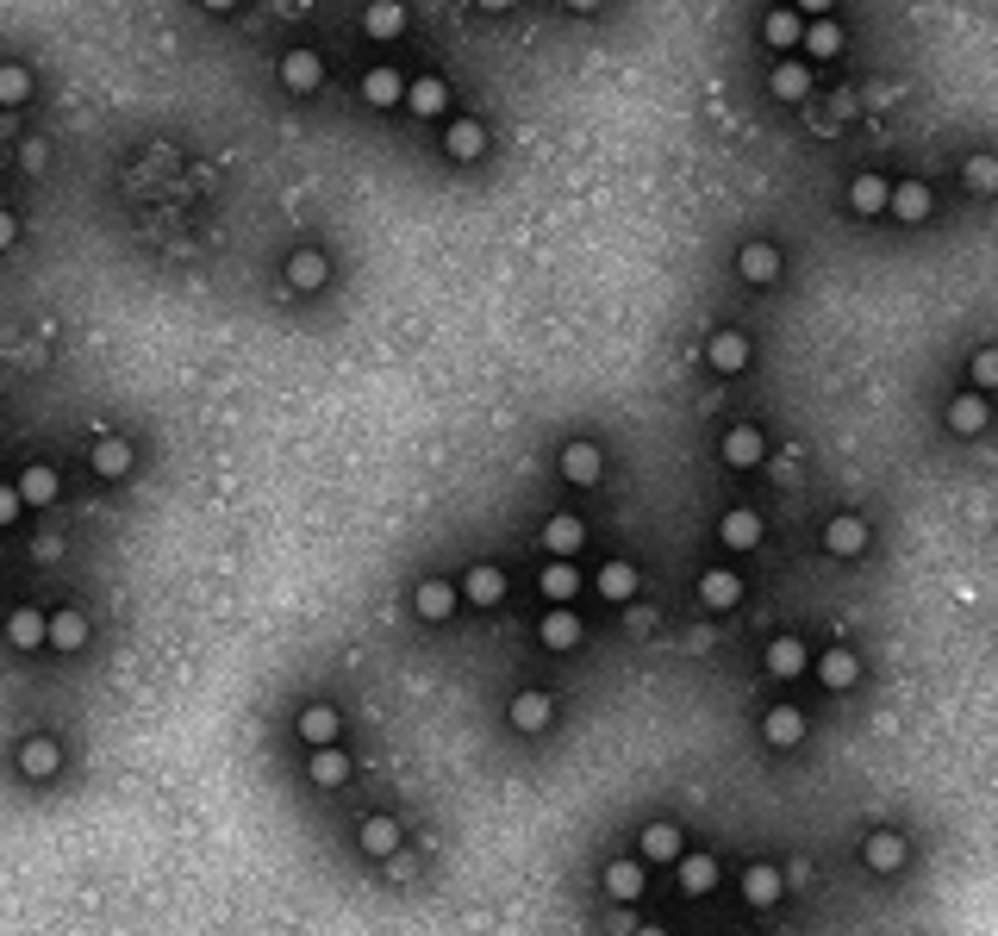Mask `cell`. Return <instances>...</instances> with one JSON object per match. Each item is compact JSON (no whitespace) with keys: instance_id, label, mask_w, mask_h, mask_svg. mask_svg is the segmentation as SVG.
Wrapping results in <instances>:
<instances>
[{"instance_id":"obj_16","label":"cell","mask_w":998,"mask_h":936,"mask_svg":"<svg viewBox=\"0 0 998 936\" xmlns=\"http://www.w3.org/2000/svg\"><path fill=\"white\" fill-rule=\"evenodd\" d=\"M399 101L412 106L419 119H437V113L449 106V88H444V76H419L412 88H406V94H399Z\"/></svg>"},{"instance_id":"obj_28","label":"cell","mask_w":998,"mask_h":936,"mask_svg":"<svg viewBox=\"0 0 998 936\" xmlns=\"http://www.w3.org/2000/svg\"><path fill=\"white\" fill-rule=\"evenodd\" d=\"M362 849H369V856H394L399 849V818H387V811H374V818H362Z\"/></svg>"},{"instance_id":"obj_30","label":"cell","mask_w":998,"mask_h":936,"mask_svg":"<svg viewBox=\"0 0 998 936\" xmlns=\"http://www.w3.org/2000/svg\"><path fill=\"white\" fill-rule=\"evenodd\" d=\"M580 643V618L568 606H549L543 612V650H574Z\"/></svg>"},{"instance_id":"obj_37","label":"cell","mask_w":998,"mask_h":936,"mask_svg":"<svg viewBox=\"0 0 998 936\" xmlns=\"http://www.w3.org/2000/svg\"><path fill=\"white\" fill-rule=\"evenodd\" d=\"M637 849H643V861H674L687 843H680V831H674V824H649V831L637 836Z\"/></svg>"},{"instance_id":"obj_50","label":"cell","mask_w":998,"mask_h":936,"mask_svg":"<svg viewBox=\"0 0 998 936\" xmlns=\"http://www.w3.org/2000/svg\"><path fill=\"white\" fill-rule=\"evenodd\" d=\"M481 7H487V13H506V7H519V0H481Z\"/></svg>"},{"instance_id":"obj_23","label":"cell","mask_w":998,"mask_h":936,"mask_svg":"<svg viewBox=\"0 0 998 936\" xmlns=\"http://www.w3.org/2000/svg\"><path fill=\"white\" fill-rule=\"evenodd\" d=\"M861 856H868L873 874H893V868H905V836H898V831H873Z\"/></svg>"},{"instance_id":"obj_27","label":"cell","mask_w":998,"mask_h":936,"mask_svg":"<svg viewBox=\"0 0 998 936\" xmlns=\"http://www.w3.org/2000/svg\"><path fill=\"white\" fill-rule=\"evenodd\" d=\"M805 643L798 637H773L768 643V675H780V681H793V675H805Z\"/></svg>"},{"instance_id":"obj_33","label":"cell","mask_w":998,"mask_h":936,"mask_svg":"<svg viewBox=\"0 0 998 936\" xmlns=\"http://www.w3.org/2000/svg\"><path fill=\"white\" fill-rule=\"evenodd\" d=\"M743 899L755 911H768V906H780V874H773V868H762V861H755V868H748L743 874Z\"/></svg>"},{"instance_id":"obj_31","label":"cell","mask_w":998,"mask_h":936,"mask_svg":"<svg viewBox=\"0 0 998 936\" xmlns=\"http://www.w3.org/2000/svg\"><path fill=\"white\" fill-rule=\"evenodd\" d=\"M798 31H805V20H798L793 7H773L768 20H762V38H768L773 51H793V44H798Z\"/></svg>"},{"instance_id":"obj_39","label":"cell","mask_w":998,"mask_h":936,"mask_svg":"<svg viewBox=\"0 0 998 936\" xmlns=\"http://www.w3.org/2000/svg\"><path fill=\"white\" fill-rule=\"evenodd\" d=\"M605 893L612 899H643V861H612L605 868Z\"/></svg>"},{"instance_id":"obj_19","label":"cell","mask_w":998,"mask_h":936,"mask_svg":"<svg viewBox=\"0 0 998 936\" xmlns=\"http://www.w3.org/2000/svg\"><path fill=\"white\" fill-rule=\"evenodd\" d=\"M886 188H893L886 176H855L848 181V213H861V219L886 213Z\"/></svg>"},{"instance_id":"obj_7","label":"cell","mask_w":998,"mask_h":936,"mask_svg":"<svg viewBox=\"0 0 998 936\" xmlns=\"http://www.w3.org/2000/svg\"><path fill=\"white\" fill-rule=\"evenodd\" d=\"M762 736H768L773 749H798V743H805V711H798V706H773L768 718H762Z\"/></svg>"},{"instance_id":"obj_51","label":"cell","mask_w":998,"mask_h":936,"mask_svg":"<svg viewBox=\"0 0 998 936\" xmlns=\"http://www.w3.org/2000/svg\"><path fill=\"white\" fill-rule=\"evenodd\" d=\"M568 7H574V13H593L599 0H568Z\"/></svg>"},{"instance_id":"obj_10","label":"cell","mask_w":998,"mask_h":936,"mask_svg":"<svg viewBox=\"0 0 998 936\" xmlns=\"http://www.w3.org/2000/svg\"><path fill=\"white\" fill-rule=\"evenodd\" d=\"M986 419H993L986 394H955V400H948V431H961V437H980Z\"/></svg>"},{"instance_id":"obj_24","label":"cell","mask_w":998,"mask_h":936,"mask_svg":"<svg viewBox=\"0 0 998 936\" xmlns=\"http://www.w3.org/2000/svg\"><path fill=\"white\" fill-rule=\"evenodd\" d=\"M306 774H312V786H344V781H349V756L337 749V743H319Z\"/></svg>"},{"instance_id":"obj_49","label":"cell","mask_w":998,"mask_h":936,"mask_svg":"<svg viewBox=\"0 0 998 936\" xmlns=\"http://www.w3.org/2000/svg\"><path fill=\"white\" fill-rule=\"evenodd\" d=\"M200 7H206V13H231V7H238V0H200Z\"/></svg>"},{"instance_id":"obj_26","label":"cell","mask_w":998,"mask_h":936,"mask_svg":"<svg viewBox=\"0 0 998 936\" xmlns=\"http://www.w3.org/2000/svg\"><path fill=\"white\" fill-rule=\"evenodd\" d=\"M88 462H94V475L119 482L125 469H131V444H125V437H100L94 450H88Z\"/></svg>"},{"instance_id":"obj_8","label":"cell","mask_w":998,"mask_h":936,"mask_svg":"<svg viewBox=\"0 0 998 936\" xmlns=\"http://www.w3.org/2000/svg\"><path fill=\"white\" fill-rule=\"evenodd\" d=\"M762 456H768V444H762V431H755V425H730V431H724V462H730V469H755Z\"/></svg>"},{"instance_id":"obj_34","label":"cell","mask_w":998,"mask_h":936,"mask_svg":"<svg viewBox=\"0 0 998 936\" xmlns=\"http://www.w3.org/2000/svg\"><path fill=\"white\" fill-rule=\"evenodd\" d=\"M444 151L456 156V163H474V156L487 151V131L474 126V119H456V126H449V138H444Z\"/></svg>"},{"instance_id":"obj_4","label":"cell","mask_w":998,"mask_h":936,"mask_svg":"<svg viewBox=\"0 0 998 936\" xmlns=\"http://www.w3.org/2000/svg\"><path fill=\"white\" fill-rule=\"evenodd\" d=\"M549 718H555V700H549V693H537V687L512 700V731L537 736V731H549Z\"/></svg>"},{"instance_id":"obj_38","label":"cell","mask_w":998,"mask_h":936,"mask_svg":"<svg viewBox=\"0 0 998 936\" xmlns=\"http://www.w3.org/2000/svg\"><path fill=\"white\" fill-rule=\"evenodd\" d=\"M798 44H805L811 56H836V51H843V26L823 13V20H811V26L798 31Z\"/></svg>"},{"instance_id":"obj_32","label":"cell","mask_w":998,"mask_h":936,"mask_svg":"<svg viewBox=\"0 0 998 936\" xmlns=\"http://www.w3.org/2000/svg\"><path fill=\"white\" fill-rule=\"evenodd\" d=\"M20 500L25 507H50V500H56V469H50V462H31V469L20 475Z\"/></svg>"},{"instance_id":"obj_1","label":"cell","mask_w":998,"mask_h":936,"mask_svg":"<svg viewBox=\"0 0 998 936\" xmlns=\"http://www.w3.org/2000/svg\"><path fill=\"white\" fill-rule=\"evenodd\" d=\"M599 475H605V450H599V444H587V437H580V444H568V450H562V482L593 487Z\"/></svg>"},{"instance_id":"obj_5","label":"cell","mask_w":998,"mask_h":936,"mask_svg":"<svg viewBox=\"0 0 998 936\" xmlns=\"http://www.w3.org/2000/svg\"><path fill=\"white\" fill-rule=\"evenodd\" d=\"M823 550H830V556H861V550H868V525H861V518H830V525H823Z\"/></svg>"},{"instance_id":"obj_46","label":"cell","mask_w":998,"mask_h":936,"mask_svg":"<svg viewBox=\"0 0 998 936\" xmlns=\"http://www.w3.org/2000/svg\"><path fill=\"white\" fill-rule=\"evenodd\" d=\"M20 487H0V525H13V518H20Z\"/></svg>"},{"instance_id":"obj_29","label":"cell","mask_w":998,"mask_h":936,"mask_svg":"<svg viewBox=\"0 0 998 936\" xmlns=\"http://www.w3.org/2000/svg\"><path fill=\"white\" fill-rule=\"evenodd\" d=\"M81 643H88V618L81 612H50L44 650H81Z\"/></svg>"},{"instance_id":"obj_42","label":"cell","mask_w":998,"mask_h":936,"mask_svg":"<svg viewBox=\"0 0 998 936\" xmlns=\"http://www.w3.org/2000/svg\"><path fill=\"white\" fill-rule=\"evenodd\" d=\"M805 88H811L805 63H780V69H773V94H780V101H805Z\"/></svg>"},{"instance_id":"obj_13","label":"cell","mask_w":998,"mask_h":936,"mask_svg":"<svg viewBox=\"0 0 998 936\" xmlns=\"http://www.w3.org/2000/svg\"><path fill=\"white\" fill-rule=\"evenodd\" d=\"M737 275L755 281V287H762V281H773V275H780V251H773V244H762V238H755V244H743V251H737Z\"/></svg>"},{"instance_id":"obj_43","label":"cell","mask_w":998,"mask_h":936,"mask_svg":"<svg viewBox=\"0 0 998 936\" xmlns=\"http://www.w3.org/2000/svg\"><path fill=\"white\" fill-rule=\"evenodd\" d=\"M25 94H31V76L20 63H0V106H25Z\"/></svg>"},{"instance_id":"obj_44","label":"cell","mask_w":998,"mask_h":936,"mask_svg":"<svg viewBox=\"0 0 998 936\" xmlns=\"http://www.w3.org/2000/svg\"><path fill=\"white\" fill-rule=\"evenodd\" d=\"M993 181H998L993 156H968V188L973 194H993Z\"/></svg>"},{"instance_id":"obj_22","label":"cell","mask_w":998,"mask_h":936,"mask_svg":"<svg viewBox=\"0 0 998 936\" xmlns=\"http://www.w3.org/2000/svg\"><path fill=\"white\" fill-rule=\"evenodd\" d=\"M456 600H462V587H449V581H424L419 593H412L419 618H431V625H437V618H449V612H456Z\"/></svg>"},{"instance_id":"obj_14","label":"cell","mask_w":998,"mask_h":936,"mask_svg":"<svg viewBox=\"0 0 998 936\" xmlns=\"http://www.w3.org/2000/svg\"><path fill=\"white\" fill-rule=\"evenodd\" d=\"M886 206H893L898 219H905V226H918V219H930V188H923V181H898V188H886Z\"/></svg>"},{"instance_id":"obj_21","label":"cell","mask_w":998,"mask_h":936,"mask_svg":"<svg viewBox=\"0 0 998 936\" xmlns=\"http://www.w3.org/2000/svg\"><path fill=\"white\" fill-rule=\"evenodd\" d=\"M680 886H687V893H693V899H705V893H712V886H718V861L705 856V849H699V856H687V849H680Z\"/></svg>"},{"instance_id":"obj_48","label":"cell","mask_w":998,"mask_h":936,"mask_svg":"<svg viewBox=\"0 0 998 936\" xmlns=\"http://www.w3.org/2000/svg\"><path fill=\"white\" fill-rule=\"evenodd\" d=\"M13 238H20V226H13V213H7V206H0V251H7V244H13Z\"/></svg>"},{"instance_id":"obj_20","label":"cell","mask_w":998,"mask_h":936,"mask_svg":"<svg viewBox=\"0 0 998 936\" xmlns=\"http://www.w3.org/2000/svg\"><path fill=\"white\" fill-rule=\"evenodd\" d=\"M362 31H369V38H399V31H406V0H369Z\"/></svg>"},{"instance_id":"obj_2","label":"cell","mask_w":998,"mask_h":936,"mask_svg":"<svg viewBox=\"0 0 998 936\" xmlns=\"http://www.w3.org/2000/svg\"><path fill=\"white\" fill-rule=\"evenodd\" d=\"M699 600H705L712 612H730L737 600H743V575H737V568H705V575H699Z\"/></svg>"},{"instance_id":"obj_36","label":"cell","mask_w":998,"mask_h":936,"mask_svg":"<svg viewBox=\"0 0 998 936\" xmlns=\"http://www.w3.org/2000/svg\"><path fill=\"white\" fill-rule=\"evenodd\" d=\"M543 600H574L580 593V575H574V562L568 556H555V562H543Z\"/></svg>"},{"instance_id":"obj_15","label":"cell","mask_w":998,"mask_h":936,"mask_svg":"<svg viewBox=\"0 0 998 936\" xmlns=\"http://www.w3.org/2000/svg\"><path fill=\"white\" fill-rule=\"evenodd\" d=\"M462 600H474V606H499V600H506V575H499L494 562H474L469 581H462Z\"/></svg>"},{"instance_id":"obj_47","label":"cell","mask_w":998,"mask_h":936,"mask_svg":"<svg viewBox=\"0 0 998 936\" xmlns=\"http://www.w3.org/2000/svg\"><path fill=\"white\" fill-rule=\"evenodd\" d=\"M830 7H836V0H798L793 13H805V20H823V13H830Z\"/></svg>"},{"instance_id":"obj_41","label":"cell","mask_w":998,"mask_h":936,"mask_svg":"<svg viewBox=\"0 0 998 936\" xmlns=\"http://www.w3.org/2000/svg\"><path fill=\"white\" fill-rule=\"evenodd\" d=\"M599 593H605V600H630V593H637V568H630V562H605V568H599Z\"/></svg>"},{"instance_id":"obj_40","label":"cell","mask_w":998,"mask_h":936,"mask_svg":"<svg viewBox=\"0 0 998 936\" xmlns=\"http://www.w3.org/2000/svg\"><path fill=\"white\" fill-rule=\"evenodd\" d=\"M399 94H406V81H399L394 69H369V76H362V101L369 106H399Z\"/></svg>"},{"instance_id":"obj_3","label":"cell","mask_w":998,"mask_h":936,"mask_svg":"<svg viewBox=\"0 0 998 936\" xmlns=\"http://www.w3.org/2000/svg\"><path fill=\"white\" fill-rule=\"evenodd\" d=\"M705 362H712L718 375H743L748 369V337L743 331H718V337L705 344Z\"/></svg>"},{"instance_id":"obj_12","label":"cell","mask_w":998,"mask_h":936,"mask_svg":"<svg viewBox=\"0 0 998 936\" xmlns=\"http://www.w3.org/2000/svg\"><path fill=\"white\" fill-rule=\"evenodd\" d=\"M44 637H50V618L38 606H20L13 618H7V643H13V650H44Z\"/></svg>"},{"instance_id":"obj_9","label":"cell","mask_w":998,"mask_h":936,"mask_svg":"<svg viewBox=\"0 0 998 936\" xmlns=\"http://www.w3.org/2000/svg\"><path fill=\"white\" fill-rule=\"evenodd\" d=\"M20 768L31 781H50L56 768H63V749H56V736H25L20 743Z\"/></svg>"},{"instance_id":"obj_6","label":"cell","mask_w":998,"mask_h":936,"mask_svg":"<svg viewBox=\"0 0 998 936\" xmlns=\"http://www.w3.org/2000/svg\"><path fill=\"white\" fill-rule=\"evenodd\" d=\"M281 81H287L294 94H312V88L324 81V56L319 51H287L281 56Z\"/></svg>"},{"instance_id":"obj_35","label":"cell","mask_w":998,"mask_h":936,"mask_svg":"<svg viewBox=\"0 0 998 936\" xmlns=\"http://www.w3.org/2000/svg\"><path fill=\"white\" fill-rule=\"evenodd\" d=\"M818 675H823V687H855L861 656H855V650H823V656H818Z\"/></svg>"},{"instance_id":"obj_11","label":"cell","mask_w":998,"mask_h":936,"mask_svg":"<svg viewBox=\"0 0 998 936\" xmlns=\"http://www.w3.org/2000/svg\"><path fill=\"white\" fill-rule=\"evenodd\" d=\"M337 731H344V718H337V706H299V743H337Z\"/></svg>"},{"instance_id":"obj_17","label":"cell","mask_w":998,"mask_h":936,"mask_svg":"<svg viewBox=\"0 0 998 936\" xmlns=\"http://www.w3.org/2000/svg\"><path fill=\"white\" fill-rule=\"evenodd\" d=\"M324 275H331V262H324V251H306V244H299V251L287 256V281H294L299 294H312V287H324Z\"/></svg>"},{"instance_id":"obj_25","label":"cell","mask_w":998,"mask_h":936,"mask_svg":"<svg viewBox=\"0 0 998 936\" xmlns=\"http://www.w3.org/2000/svg\"><path fill=\"white\" fill-rule=\"evenodd\" d=\"M718 537H724V543H730V550H755V543H762V518H755V512H748V507L724 512Z\"/></svg>"},{"instance_id":"obj_45","label":"cell","mask_w":998,"mask_h":936,"mask_svg":"<svg viewBox=\"0 0 998 936\" xmlns=\"http://www.w3.org/2000/svg\"><path fill=\"white\" fill-rule=\"evenodd\" d=\"M993 381H998V356H993V350H973V387L986 394Z\"/></svg>"},{"instance_id":"obj_18","label":"cell","mask_w":998,"mask_h":936,"mask_svg":"<svg viewBox=\"0 0 998 936\" xmlns=\"http://www.w3.org/2000/svg\"><path fill=\"white\" fill-rule=\"evenodd\" d=\"M580 543H587V525L568 518V512H555V518L543 525V550H549V556H574Z\"/></svg>"}]
</instances>
